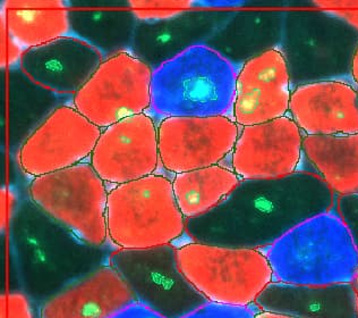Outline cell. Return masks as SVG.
Returning a JSON list of instances; mask_svg holds the SVG:
<instances>
[{
	"mask_svg": "<svg viewBox=\"0 0 358 318\" xmlns=\"http://www.w3.org/2000/svg\"><path fill=\"white\" fill-rule=\"evenodd\" d=\"M334 201L331 189L310 172L271 180H242L211 212L186 219V233L195 242L257 250L331 210Z\"/></svg>",
	"mask_w": 358,
	"mask_h": 318,
	"instance_id": "1",
	"label": "cell"
},
{
	"mask_svg": "<svg viewBox=\"0 0 358 318\" xmlns=\"http://www.w3.org/2000/svg\"><path fill=\"white\" fill-rule=\"evenodd\" d=\"M9 252L18 290L40 307L75 279L108 264L107 248L78 239L23 199L8 230Z\"/></svg>",
	"mask_w": 358,
	"mask_h": 318,
	"instance_id": "2",
	"label": "cell"
},
{
	"mask_svg": "<svg viewBox=\"0 0 358 318\" xmlns=\"http://www.w3.org/2000/svg\"><path fill=\"white\" fill-rule=\"evenodd\" d=\"M268 264L279 282L306 286L352 284L358 275V251L334 210L301 223L272 244Z\"/></svg>",
	"mask_w": 358,
	"mask_h": 318,
	"instance_id": "3",
	"label": "cell"
},
{
	"mask_svg": "<svg viewBox=\"0 0 358 318\" xmlns=\"http://www.w3.org/2000/svg\"><path fill=\"white\" fill-rule=\"evenodd\" d=\"M238 69L206 45L195 46L153 71L151 111L162 118L233 113Z\"/></svg>",
	"mask_w": 358,
	"mask_h": 318,
	"instance_id": "4",
	"label": "cell"
},
{
	"mask_svg": "<svg viewBox=\"0 0 358 318\" xmlns=\"http://www.w3.org/2000/svg\"><path fill=\"white\" fill-rule=\"evenodd\" d=\"M358 32L331 13L308 6L286 9L281 54L293 88L321 81L352 82Z\"/></svg>",
	"mask_w": 358,
	"mask_h": 318,
	"instance_id": "5",
	"label": "cell"
},
{
	"mask_svg": "<svg viewBox=\"0 0 358 318\" xmlns=\"http://www.w3.org/2000/svg\"><path fill=\"white\" fill-rule=\"evenodd\" d=\"M108 239L118 249L168 246L186 231L173 180L152 174L115 186L107 205Z\"/></svg>",
	"mask_w": 358,
	"mask_h": 318,
	"instance_id": "6",
	"label": "cell"
},
{
	"mask_svg": "<svg viewBox=\"0 0 358 318\" xmlns=\"http://www.w3.org/2000/svg\"><path fill=\"white\" fill-rule=\"evenodd\" d=\"M107 184L90 162L31 179L27 198L87 244L106 248Z\"/></svg>",
	"mask_w": 358,
	"mask_h": 318,
	"instance_id": "7",
	"label": "cell"
},
{
	"mask_svg": "<svg viewBox=\"0 0 358 318\" xmlns=\"http://www.w3.org/2000/svg\"><path fill=\"white\" fill-rule=\"evenodd\" d=\"M179 268L206 300L248 306L272 282L268 257L255 249L187 243L177 249Z\"/></svg>",
	"mask_w": 358,
	"mask_h": 318,
	"instance_id": "8",
	"label": "cell"
},
{
	"mask_svg": "<svg viewBox=\"0 0 358 318\" xmlns=\"http://www.w3.org/2000/svg\"><path fill=\"white\" fill-rule=\"evenodd\" d=\"M129 285L135 301L166 318H184L208 303L179 268L171 244L117 249L108 261Z\"/></svg>",
	"mask_w": 358,
	"mask_h": 318,
	"instance_id": "9",
	"label": "cell"
},
{
	"mask_svg": "<svg viewBox=\"0 0 358 318\" xmlns=\"http://www.w3.org/2000/svg\"><path fill=\"white\" fill-rule=\"evenodd\" d=\"M153 69L125 51L105 58L73 97V105L100 129L151 109Z\"/></svg>",
	"mask_w": 358,
	"mask_h": 318,
	"instance_id": "10",
	"label": "cell"
},
{
	"mask_svg": "<svg viewBox=\"0 0 358 318\" xmlns=\"http://www.w3.org/2000/svg\"><path fill=\"white\" fill-rule=\"evenodd\" d=\"M101 132L73 104L64 102L23 142L18 166L34 179L78 165L91 157Z\"/></svg>",
	"mask_w": 358,
	"mask_h": 318,
	"instance_id": "11",
	"label": "cell"
},
{
	"mask_svg": "<svg viewBox=\"0 0 358 318\" xmlns=\"http://www.w3.org/2000/svg\"><path fill=\"white\" fill-rule=\"evenodd\" d=\"M238 124L228 116L164 118L158 124L162 167L173 174L220 165L238 140Z\"/></svg>",
	"mask_w": 358,
	"mask_h": 318,
	"instance_id": "12",
	"label": "cell"
},
{
	"mask_svg": "<svg viewBox=\"0 0 358 318\" xmlns=\"http://www.w3.org/2000/svg\"><path fill=\"white\" fill-rule=\"evenodd\" d=\"M90 163L106 184L113 186L155 174L160 163L158 124L148 113L102 130Z\"/></svg>",
	"mask_w": 358,
	"mask_h": 318,
	"instance_id": "13",
	"label": "cell"
},
{
	"mask_svg": "<svg viewBox=\"0 0 358 318\" xmlns=\"http://www.w3.org/2000/svg\"><path fill=\"white\" fill-rule=\"evenodd\" d=\"M304 134L290 116L241 130L231 170L241 180H271L297 172Z\"/></svg>",
	"mask_w": 358,
	"mask_h": 318,
	"instance_id": "14",
	"label": "cell"
},
{
	"mask_svg": "<svg viewBox=\"0 0 358 318\" xmlns=\"http://www.w3.org/2000/svg\"><path fill=\"white\" fill-rule=\"evenodd\" d=\"M292 92L289 71L279 49L248 60L237 74L234 120L245 127L284 118Z\"/></svg>",
	"mask_w": 358,
	"mask_h": 318,
	"instance_id": "15",
	"label": "cell"
},
{
	"mask_svg": "<svg viewBox=\"0 0 358 318\" xmlns=\"http://www.w3.org/2000/svg\"><path fill=\"white\" fill-rule=\"evenodd\" d=\"M103 60L98 49L71 34L24 51L18 69L45 90L74 97Z\"/></svg>",
	"mask_w": 358,
	"mask_h": 318,
	"instance_id": "16",
	"label": "cell"
},
{
	"mask_svg": "<svg viewBox=\"0 0 358 318\" xmlns=\"http://www.w3.org/2000/svg\"><path fill=\"white\" fill-rule=\"evenodd\" d=\"M233 11L194 9L164 21L138 22L129 51L155 71L184 51L206 45Z\"/></svg>",
	"mask_w": 358,
	"mask_h": 318,
	"instance_id": "17",
	"label": "cell"
},
{
	"mask_svg": "<svg viewBox=\"0 0 358 318\" xmlns=\"http://www.w3.org/2000/svg\"><path fill=\"white\" fill-rule=\"evenodd\" d=\"M290 118L305 135L358 133V90L352 82L321 81L294 88Z\"/></svg>",
	"mask_w": 358,
	"mask_h": 318,
	"instance_id": "18",
	"label": "cell"
},
{
	"mask_svg": "<svg viewBox=\"0 0 358 318\" xmlns=\"http://www.w3.org/2000/svg\"><path fill=\"white\" fill-rule=\"evenodd\" d=\"M136 303L109 263L75 279L39 307L40 318H111Z\"/></svg>",
	"mask_w": 358,
	"mask_h": 318,
	"instance_id": "19",
	"label": "cell"
},
{
	"mask_svg": "<svg viewBox=\"0 0 358 318\" xmlns=\"http://www.w3.org/2000/svg\"><path fill=\"white\" fill-rule=\"evenodd\" d=\"M286 9L233 11L206 45L237 69L248 60L280 47Z\"/></svg>",
	"mask_w": 358,
	"mask_h": 318,
	"instance_id": "20",
	"label": "cell"
},
{
	"mask_svg": "<svg viewBox=\"0 0 358 318\" xmlns=\"http://www.w3.org/2000/svg\"><path fill=\"white\" fill-rule=\"evenodd\" d=\"M255 303L263 312L296 318H358L357 296L352 283L306 286L271 282Z\"/></svg>",
	"mask_w": 358,
	"mask_h": 318,
	"instance_id": "21",
	"label": "cell"
},
{
	"mask_svg": "<svg viewBox=\"0 0 358 318\" xmlns=\"http://www.w3.org/2000/svg\"><path fill=\"white\" fill-rule=\"evenodd\" d=\"M69 22L72 36L105 58L131 50L138 25L127 1H69Z\"/></svg>",
	"mask_w": 358,
	"mask_h": 318,
	"instance_id": "22",
	"label": "cell"
},
{
	"mask_svg": "<svg viewBox=\"0 0 358 318\" xmlns=\"http://www.w3.org/2000/svg\"><path fill=\"white\" fill-rule=\"evenodd\" d=\"M0 18V25L24 51L72 34L69 1L7 0L1 3Z\"/></svg>",
	"mask_w": 358,
	"mask_h": 318,
	"instance_id": "23",
	"label": "cell"
},
{
	"mask_svg": "<svg viewBox=\"0 0 358 318\" xmlns=\"http://www.w3.org/2000/svg\"><path fill=\"white\" fill-rule=\"evenodd\" d=\"M303 155L332 193H358V133L305 135Z\"/></svg>",
	"mask_w": 358,
	"mask_h": 318,
	"instance_id": "24",
	"label": "cell"
},
{
	"mask_svg": "<svg viewBox=\"0 0 358 318\" xmlns=\"http://www.w3.org/2000/svg\"><path fill=\"white\" fill-rule=\"evenodd\" d=\"M241 181L238 175L226 166L199 168L175 175L173 195L184 217L194 219L219 206Z\"/></svg>",
	"mask_w": 358,
	"mask_h": 318,
	"instance_id": "25",
	"label": "cell"
},
{
	"mask_svg": "<svg viewBox=\"0 0 358 318\" xmlns=\"http://www.w3.org/2000/svg\"><path fill=\"white\" fill-rule=\"evenodd\" d=\"M9 142L20 149L29 135L64 102L59 96L33 83L21 69L8 71Z\"/></svg>",
	"mask_w": 358,
	"mask_h": 318,
	"instance_id": "26",
	"label": "cell"
},
{
	"mask_svg": "<svg viewBox=\"0 0 358 318\" xmlns=\"http://www.w3.org/2000/svg\"><path fill=\"white\" fill-rule=\"evenodd\" d=\"M30 298L20 290L3 292L0 298V317L38 318Z\"/></svg>",
	"mask_w": 358,
	"mask_h": 318,
	"instance_id": "27",
	"label": "cell"
},
{
	"mask_svg": "<svg viewBox=\"0 0 358 318\" xmlns=\"http://www.w3.org/2000/svg\"><path fill=\"white\" fill-rule=\"evenodd\" d=\"M184 318H257V314L248 306H235L208 301L203 306Z\"/></svg>",
	"mask_w": 358,
	"mask_h": 318,
	"instance_id": "28",
	"label": "cell"
},
{
	"mask_svg": "<svg viewBox=\"0 0 358 318\" xmlns=\"http://www.w3.org/2000/svg\"><path fill=\"white\" fill-rule=\"evenodd\" d=\"M337 213L350 232L358 251V193L341 195L338 199Z\"/></svg>",
	"mask_w": 358,
	"mask_h": 318,
	"instance_id": "29",
	"label": "cell"
},
{
	"mask_svg": "<svg viewBox=\"0 0 358 318\" xmlns=\"http://www.w3.org/2000/svg\"><path fill=\"white\" fill-rule=\"evenodd\" d=\"M1 48H0V64L1 69L6 71H12L20 67L22 56L24 54V49L18 45L15 40L13 39L12 36L8 34L6 27L1 25Z\"/></svg>",
	"mask_w": 358,
	"mask_h": 318,
	"instance_id": "30",
	"label": "cell"
},
{
	"mask_svg": "<svg viewBox=\"0 0 358 318\" xmlns=\"http://www.w3.org/2000/svg\"><path fill=\"white\" fill-rule=\"evenodd\" d=\"M21 200L18 199L16 191L12 186H5L1 189V200H0V223H1V232H7L9 223L13 215L15 214L18 205Z\"/></svg>",
	"mask_w": 358,
	"mask_h": 318,
	"instance_id": "31",
	"label": "cell"
},
{
	"mask_svg": "<svg viewBox=\"0 0 358 318\" xmlns=\"http://www.w3.org/2000/svg\"><path fill=\"white\" fill-rule=\"evenodd\" d=\"M111 318H166L158 312L151 310L149 307L141 305L138 303H131L126 307L122 312H118Z\"/></svg>",
	"mask_w": 358,
	"mask_h": 318,
	"instance_id": "32",
	"label": "cell"
},
{
	"mask_svg": "<svg viewBox=\"0 0 358 318\" xmlns=\"http://www.w3.org/2000/svg\"><path fill=\"white\" fill-rule=\"evenodd\" d=\"M308 6L322 11H358V0H338V1H312Z\"/></svg>",
	"mask_w": 358,
	"mask_h": 318,
	"instance_id": "33",
	"label": "cell"
},
{
	"mask_svg": "<svg viewBox=\"0 0 358 318\" xmlns=\"http://www.w3.org/2000/svg\"><path fill=\"white\" fill-rule=\"evenodd\" d=\"M327 12L331 13L332 15L341 18L358 32V11H327Z\"/></svg>",
	"mask_w": 358,
	"mask_h": 318,
	"instance_id": "34",
	"label": "cell"
},
{
	"mask_svg": "<svg viewBox=\"0 0 358 318\" xmlns=\"http://www.w3.org/2000/svg\"><path fill=\"white\" fill-rule=\"evenodd\" d=\"M350 78H352V83L354 84V87L358 90V46L355 54H354V57H352Z\"/></svg>",
	"mask_w": 358,
	"mask_h": 318,
	"instance_id": "35",
	"label": "cell"
},
{
	"mask_svg": "<svg viewBox=\"0 0 358 318\" xmlns=\"http://www.w3.org/2000/svg\"><path fill=\"white\" fill-rule=\"evenodd\" d=\"M257 318H296L293 316L284 315V314H277V312H262L257 314Z\"/></svg>",
	"mask_w": 358,
	"mask_h": 318,
	"instance_id": "36",
	"label": "cell"
},
{
	"mask_svg": "<svg viewBox=\"0 0 358 318\" xmlns=\"http://www.w3.org/2000/svg\"><path fill=\"white\" fill-rule=\"evenodd\" d=\"M356 282H357V288H356V296H357V303H358V275H357V279H356Z\"/></svg>",
	"mask_w": 358,
	"mask_h": 318,
	"instance_id": "37",
	"label": "cell"
}]
</instances>
